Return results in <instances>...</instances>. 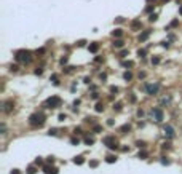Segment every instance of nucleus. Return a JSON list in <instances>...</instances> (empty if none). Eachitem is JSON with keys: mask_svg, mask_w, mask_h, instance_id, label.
I'll return each mask as SVG.
<instances>
[{"mask_svg": "<svg viewBox=\"0 0 182 174\" xmlns=\"http://www.w3.org/2000/svg\"><path fill=\"white\" fill-rule=\"evenodd\" d=\"M112 35H113V37H121V31H120V29H117V31L112 32Z\"/></svg>", "mask_w": 182, "mask_h": 174, "instance_id": "13", "label": "nucleus"}, {"mask_svg": "<svg viewBox=\"0 0 182 174\" xmlns=\"http://www.w3.org/2000/svg\"><path fill=\"white\" fill-rule=\"evenodd\" d=\"M48 134H50V136H55V134H56V130H50Z\"/></svg>", "mask_w": 182, "mask_h": 174, "instance_id": "24", "label": "nucleus"}, {"mask_svg": "<svg viewBox=\"0 0 182 174\" xmlns=\"http://www.w3.org/2000/svg\"><path fill=\"white\" fill-rule=\"evenodd\" d=\"M152 62H153V64H158V62H160V59L155 58V59H152Z\"/></svg>", "mask_w": 182, "mask_h": 174, "instance_id": "25", "label": "nucleus"}, {"mask_svg": "<svg viewBox=\"0 0 182 174\" xmlns=\"http://www.w3.org/2000/svg\"><path fill=\"white\" fill-rule=\"evenodd\" d=\"M11 174H19V173H18V169H14V171H13V173H11Z\"/></svg>", "mask_w": 182, "mask_h": 174, "instance_id": "28", "label": "nucleus"}, {"mask_svg": "<svg viewBox=\"0 0 182 174\" xmlns=\"http://www.w3.org/2000/svg\"><path fill=\"white\" fill-rule=\"evenodd\" d=\"M158 83H147L145 85V91H147V94H157V91H158Z\"/></svg>", "mask_w": 182, "mask_h": 174, "instance_id": "5", "label": "nucleus"}, {"mask_svg": "<svg viewBox=\"0 0 182 174\" xmlns=\"http://www.w3.org/2000/svg\"><path fill=\"white\" fill-rule=\"evenodd\" d=\"M45 106L50 107V109H55V107H59L61 106V98H58V96H53V98L46 99V102H45Z\"/></svg>", "mask_w": 182, "mask_h": 174, "instance_id": "3", "label": "nucleus"}, {"mask_svg": "<svg viewBox=\"0 0 182 174\" xmlns=\"http://www.w3.org/2000/svg\"><path fill=\"white\" fill-rule=\"evenodd\" d=\"M113 45H115L117 48H121V46H123V40H117V42H115Z\"/></svg>", "mask_w": 182, "mask_h": 174, "instance_id": "16", "label": "nucleus"}, {"mask_svg": "<svg viewBox=\"0 0 182 174\" xmlns=\"http://www.w3.org/2000/svg\"><path fill=\"white\" fill-rule=\"evenodd\" d=\"M29 123H31V126H34V128L42 126L45 123V115L43 113H34V115L29 117Z\"/></svg>", "mask_w": 182, "mask_h": 174, "instance_id": "1", "label": "nucleus"}, {"mask_svg": "<svg viewBox=\"0 0 182 174\" xmlns=\"http://www.w3.org/2000/svg\"><path fill=\"white\" fill-rule=\"evenodd\" d=\"M43 171H45V174H56V173H58L56 168H50V166H45Z\"/></svg>", "mask_w": 182, "mask_h": 174, "instance_id": "9", "label": "nucleus"}, {"mask_svg": "<svg viewBox=\"0 0 182 174\" xmlns=\"http://www.w3.org/2000/svg\"><path fill=\"white\" fill-rule=\"evenodd\" d=\"M65 120V115H59V121H64Z\"/></svg>", "mask_w": 182, "mask_h": 174, "instance_id": "27", "label": "nucleus"}, {"mask_svg": "<svg viewBox=\"0 0 182 174\" xmlns=\"http://www.w3.org/2000/svg\"><path fill=\"white\" fill-rule=\"evenodd\" d=\"M131 77H133V75H131L130 72H126V74L123 75V78H125V80H131Z\"/></svg>", "mask_w": 182, "mask_h": 174, "instance_id": "18", "label": "nucleus"}, {"mask_svg": "<svg viewBox=\"0 0 182 174\" xmlns=\"http://www.w3.org/2000/svg\"><path fill=\"white\" fill-rule=\"evenodd\" d=\"M97 50H99V45H97V43H93V45H89V51H91V53H96Z\"/></svg>", "mask_w": 182, "mask_h": 174, "instance_id": "10", "label": "nucleus"}, {"mask_svg": "<svg viewBox=\"0 0 182 174\" xmlns=\"http://www.w3.org/2000/svg\"><path fill=\"white\" fill-rule=\"evenodd\" d=\"M102 110H104L102 104H97V106H96V112H102Z\"/></svg>", "mask_w": 182, "mask_h": 174, "instance_id": "17", "label": "nucleus"}, {"mask_svg": "<svg viewBox=\"0 0 182 174\" xmlns=\"http://www.w3.org/2000/svg\"><path fill=\"white\" fill-rule=\"evenodd\" d=\"M123 66H125V67H131V66H133V62H123Z\"/></svg>", "mask_w": 182, "mask_h": 174, "instance_id": "22", "label": "nucleus"}, {"mask_svg": "<svg viewBox=\"0 0 182 174\" xmlns=\"http://www.w3.org/2000/svg\"><path fill=\"white\" fill-rule=\"evenodd\" d=\"M3 110L5 112H11V110H13V101H7V102L3 104Z\"/></svg>", "mask_w": 182, "mask_h": 174, "instance_id": "8", "label": "nucleus"}, {"mask_svg": "<svg viewBox=\"0 0 182 174\" xmlns=\"http://www.w3.org/2000/svg\"><path fill=\"white\" fill-rule=\"evenodd\" d=\"M104 144H106L109 149H117V147H118V144H117V141H115V137H112V136L104 137Z\"/></svg>", "mask_w": 182, "mask_h": 174, "instance_id": "4", "label": "nucleus"}, {"mask_svg": "<svg viewBox=\"0 0 182 174\" xmlns=\"http://www.w3.org/2000/svg\"><path fill=\"white\" fill-rule=\"evenodd\" d=\"M115 160H117V158H115V157H113V155H109V157H107V163H113V161H115Z\"/></svg>", "mask_w": 182, "mask_h": 174, "instance_id": "14", "label": "nucleus"}, {"mask_svg": "<svg viewBox=\"0 0 182 174\" xmlns=\"http://www.w3.org/2000/svg\"><path fill=\"white\" fill-rule=\"evenodd\" d=\"M139 26H141V23H139V21H134V23H133V29H138Z\"/></svg>", "mask_w": 182, "mask_h": 174, "instance_id": "19", "label": "nucleus"}, {"mask_svg": "<svg viewBox=\"0 0 182 174\" xmlns=\"http://www.w3.org/2000/svg\"><path fill=\"white\" fill-rule=\"evenodd\" d=\"M165 134H166L168 137H174V130H172V126L166 125V126H165Z\"/></svg>", "mask_w": 182, "mask_h": 174, "instance_id": "7", "label": "nucleus"}, {"mask_svg": "<svg viewBox=\"0 0 182 174\" xmlns=\"http://www.w3.org/2000/svg\"><path fill=\"white\" fill-rule=\"evenodd\" d=\"M83 161H85V160H83V157H75V158H74V163H77V164H82Z\"/></svg>", "mask_w": 182, "mask_h": 174, "instance_id": "12", "label": "nucleus"}, {"mask_svg": "<svg viewBox=\"0 0 182 174\" xmlns=\"http://www.w3.org/2000/svg\"><path fill=\"white\" fill-rule=\"evenodd\" d=\"M16 61L18 62H29L31 61V51H26V50H21L16 53Z\"/></svg>", "mask_w": 182, "mask_h": 174, "instance_id": "2", "label": "nucleus"}, {"mask_svg": "<svg viewBox=\"0 0 182 174\" xmlns=\"http://www.w3.org/2000/svg\"><path fill=\"white\" fill-rule=\"evenodd\" d=\"M131 126L130 125H125V126H121V133H126V131H130Z\"/></svg>", "mask_w": 182, "mask_h": 174, "instance_id": "15", "label": "nucleus"}, {"mask_svg": "<svg viewBox=\"0 0 182 174\" xmlns=\"http://www.w3.org/2000/svg\"><path fill=\"white\" fill-rule=\"evenodd\" d=\"M147 157V154H145V152H142V154H139V158H145Z\"/></svg>", "mask_w": 182, "mask_h": 174, "instance_id": "23", "label": "nucleus"}, {"mask_svg": "<svg viewBox=\"0 0 182 174\" xmlns=\"http://www.w3.org/2000/svg\"><path fill=\"white\" fill-rule=\"evenodd\" d=\"M144 55H145V50H139V56H141V58H144Z\"/></svg>", "mask_w": 182, "mask_h": 174, "instance_id": "21", "label": "nucleus"}, {"mask_svg": "<svg viewBox=\"0 0 182 174\" xmlns=\"http://www.w3.org/2000/svg\"><path fill=\"white\" fill-rule=\"evenodd\" d=\"M85 142H86V144H88V145H89V144H93V142H94V141H93V139H91V137H86V139H85Z\"/></svg>", "mask_w": 182, "mask_h": 174, "instance_id": "20", "label": "nucleus"}, {"mask_svg": "<svg viewBox=\"0 0 182 174\" xmlns=\"http://www.w3.org/2000/svg\"><path fill=\"white\" fill-rule=\"evenodd\" d=\"M149 35H150V32H149V31H145V32H144V34H142V35H141V37H139V40H141V42L147 40V37H149Z\"/></svg>", "mask_w": 182, "mask_h": 174, "instance_id": "11", "label": "nucleus"}, {"mask_svg": "<svg viewBox=\"0 0 182 174\" xmlns=\"http://www.w3.org/2000/svg\"><path fill=\"white\" fill-rule=\"evenodd\" d=\"M27 173H29V174H34V173H35V169H34V168H29Z\"/></svg>", "mask_w": 182, "mask_h": 174, "instance_id": "26", "label": "nucleus"}, {"mask_svg": "<svg viewBox=\"0 0 182 174\" xmlns=\"http://www.w3.org/2000/svg\"><path fill=\"white\" fill-rule=\"evenodd\" d=\"M152 117L155 118V121H162V120H163L162 109H153V110H152Z\"/></svg>", "mask_w": 182, "mask_h": 174, "instance_id": "6", "label": "nucleus"}]
</instances>
